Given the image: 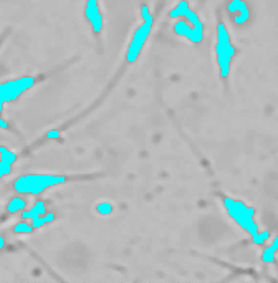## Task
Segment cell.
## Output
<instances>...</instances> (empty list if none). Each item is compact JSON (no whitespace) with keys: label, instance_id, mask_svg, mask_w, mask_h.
Masks as SVG:
<instances>
[{"label":"cell","instance_id":"cell-7","mask_svg":"<svg viewBox=\"0 0 278 283\" xmlns=\"http://www.w3.org/2000/svg\"><path fill=\"white\" fill-rule=\"evenodd\" d=\"M85 15H86L89 25H91L93 32L100 33L103 28V15L100 12L98 0H86V8H85Z\"/></svg>","mask_w":278,"mask_h":283},{"label":"cell","instance_id":"cell-22","mask_svg":"<svg viewBox=\"0 0 278 283\" xmlns=\"http://www.w3.org/2000/svg\"><path fill=\"white\" fill-rule=\"evenodd\" d=\"M3 245H5V240H3V237H0V250L3 248Z\"/></svg>","mask_w":278,"mask_h":283},{"label":"cell","instance_id":"cell-8","mask_svg":"<svg viewBox=\"0 0 278 283\" xmlns=\"http://www.w3.org/2000/svg\"><path fill=\"white\" fill-rule=\"evenodd\" d=\"M229 12L234 17L235 23H245L247 19H249V7L242 2V0H232L229 3Z\"/></svg>","mask_w":278,"mask_h":283},{"label":"cell","instance_id":"cell-5","mask_svg":"<svg viewBox=\"0 0 278 283\" xmlns=\"http://www.w3.org/2000/svg\"><path fill=\"white\" fill-rule=\"evenodd\" d=\"M152 25H154V17L149 15L148 19H144L143 23L136 28V32L132 33V38L129 42V48H128V53H126L128 63H134L136 60H138L139 53L143 51L144 45H146V40L149 38V35H151Z\"/></svg>","mask_w":278,"mask_h":283},{"label":"cell","instance_id":"cell-10","mask_svg":"<svg viewBox=\"0 0 278 283\" xmlns=\"http://www.w3.org/2000/svg\"><path fill=\"white\" fill-rule=\"evenodd\" d=\"M25 207H27V200L23 197H14V199L8 200L7 204V212L8 214H17V212H23Z\"/></svg>","mask_w":278,"mask_h":283},{"label":"cell","instance_id":"cell-15","mask_svg":"<svg viewBox=\"0 0 278 283\" xmlns=\"http://www.w3.org/2000/svg\"><path fill=\"white\" fill-rule=\"evenodd\" d=\"M0 159H2L3 162H7V164H14L17 156L15 152H12L10 149L7 148H0Z\"/></svg>","mask_w":278,"mask_h":283},{"label":"cell","instance_id":"cell-9","mask_svg":"<svg viewBox=\"0 0 278 283\" xmlns=\"http://www.w3.org/2000/svg\"><path fill=\"white\" fill-rule=\"evenodd\" d=\"M46 214V207H45V202H42V200H38V202L33 204L32 209H28V211H23L22 212V217L27 220V218H35V217H40V216H45Z\"/></svg>","mask_w":278,"mask_h":283},{"label":"cell","instance_id":"cell-3","mask_svg":"<svg viewBox=\"0 0 278 283\" xmlns=\"http://www.w3.org/2000/svg\"><path fill=\"white\" fill-rule=\"evenodd\" d=\"M215 53H217V63L220 68V76L227 78L230 71V63L235 55V48L230 42V35L225 28V25L219 22L217 23V45H215Z\"/></svg>","mask_w":278,"mask_h":283},{"label":"cell","instance_id":"cell-16","mask_svg":"<svg viewBox=\"0 0 278 283\" xmlns=\"http://www.w3.org/2000/svg\"><path fill=\"white\" fill-rule=\"evenodd\" d=\"M96 212L100 214V216H111L113 214V205L109 202H100L96 205Z\"/></svg>","mask_w":278,"mask_h":283},{"label":"cell","instance_id":"cell-19","mask_svg":"<svg viewBox=\"0 0 278 283\" xmlns=\"http://www.w3.org/2000/svg\"><path fill=\"white\" fill-rule=\"evenodd\" d=\"M141 15H143V20L148 19V17L151 15V12H149V7H148V5H141Z\"/></svg>","mask_w":278,"mask_h":283},{"label":"cell","instance_id":"cell-13","mask_svg":"<svg viewBox=\"0 0 278 283\" xmlns=\"http://www.w3.org/2000/svg\"><path fill=\"white\" fill-rule=\"evenodd\" d=\"M277 250H278V235H277L275 239H273L272 245L265 248V252H263V260H265V261H273V259H275V252H277Z\"/></svg>","mask_w":278,"mask_h":283},{"label":"cell","instance_id":"cell-4","mask_svg":"<svg viewBox=\"0 0 278 283\" xmlns=\"http://www.w3.org/2000/svg\"><path fill=\"white\" fill-rule=\"evenodd\" d=\"M37 80L33 76H20V78L7 80L3 83H0V98L3 103L15 101L17 98H20L23 93H27L28 89L35 87Z\"/></svg>","mask_w":278,"mask_h":283},{"label":"cell","instance_id":"cell-1","mask_svg":"<svg viewBox=\"0 0 278 283\" xmlns=\"http://www.w3.org/2000/svg\"><path fill=\"white\" fill-rule=\"evenodd\" d=\"M65 175L57 174H25L14 181V191L19 194H42L48 187L65 184Z\"/></svg>","mask_w":278,"mask_h":283},{"label":"cell","instance_id":"cell-11","mask_svg":"<svg viewBox=\"0 0 278 283\" xmlns=\"http://www.w3.org/2000/svg\"><path fill=\"white\" fill-rule=\"evenodd\" d=\"M187 10H189V3H187V0H181L176 7L171 8L169 17L171 19H181V17H184V14H186Z\"/></svg>","mask_w":278,"mask_h":283},{"label":"cell","instance_id":"cell-21","mask_svg":"<svg viewBox=\"0 0 278 283\" xmlns=\"http://www.w3.org/2000/svg\"><path fill=\"white\" fill-rule=\"evenodd\" d=\"M3 105H5V103L2 101V98H0V114L3 113Z\"/></svg>","mask_w":278,"mask_h":283},{"label":"cell","instance_id":"cell-12","mask_svg":"<svg viewBox=\"0 0 278 283\" xmlns=\"http://www.w3.org/2000/svg\"><path fill=\"white\" fill-rule=\"evenodd\" d=\"M53 220H55V214L53 212H46L45 216L32 218V225H33V229H38V227H43V225L50 224V222H53Z\"/></svg>","mask_w":278,"mask_h":283},{"label":"cell","instance_id":"cell-20","mask_svg":"<svg viewBox=\"0 0 278 283\" xmlns=\"http://www.w3.org/2000/svg\"><path fill=\"white\" fill-rule=\"evenodd\" d=\"M0 128H2V130H7L8 128V123L2 118V114H0Z\"/></svg>","mask_w":278,"mask_h":283},{"label":"cell","instance_id":"cell-2","mask_svg":"<svg viewBox=\"0 0 278 283\" xmlns=\"http://www.w3.org/2000/svg\"><path fill=\"white\" fill-rule=\"evenodd\" d=\"M224 207L230 216V218H232L234 222H237L238 227H242L245 232H249L255 242L257 237L260 235V230L254 217L255 216L254 209L249 207L247 204H243L242 200H235V199H230V197H225L224 199Z\"/></svg>","mask_w":278,"mask_h":283},{"label":"cell","instance_id":"cell-6","mask_svg":"<svg viewBox=\"0 0 278 283\" xmlns=\"http://www.w3.org/2000/svg\"><path fill=\"white\" fill-rule=\"evenodd\" d=\"M174 33L186 40L192 42V44H200L204 38V28L194 27L191 22H187L186 19H179L176 23H174Z\"/></svg>","mask_w":278,"mask_h":283},{"label":"cell","instance_id":"cell-14","mask_svg":"<svg viewBox=\"0 0 278 283\" xmlns=\"http://www.w3.org/2000/svg\"><path fill=\"white\" fill-rule=\"evenodd\" d=\"M32 230H35V229H33L32 222H27V220L19 222V224L14 225V232H17V234H30Z\"/></svg>","mask_w":278,"mask_h":283},{"label":"cell","instance_id":"cell-17","mask_svg":"<svg viewBox=\"0 0 278 283\" xmlns=\"http://www.w3.org/2000/svg\"><path fill=\"white\" fill-rule=\"evenodd\" d=\"M10 171H12V164H7V162H3L2 159H0V177L10 174Z\"/></svg>","mask_w":278,"mask_h":283},{"label":"cell","instance_id":"cell-18","mask_svg":"<svg viewBox=\"0 0 278 283\" xmlns=\"http://www.w3.org/2000/svg\"><path fill=\"white\" fill-rule=\"evenodd\" d=\"M46 138L48 139H58L60 138V130H50L46 132Z\"/></svg>","mask_w":278,"mask_h":283}]
</instances>
